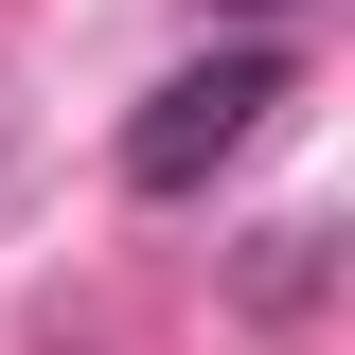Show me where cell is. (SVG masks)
<instances>
[{
	"mask_svg": "<svg viewBox=\"0 0 355 355\" xmlns=\"http://www.w3.org/2000/svg\"><path fill=\"white\" fill-rule=\"evenodd\" d=\"M266 107H284V53H214V71L142 89V125H125V196H196L214 160H249Z\"/></svg>",
	"mask_w": 355,
	"mask_h": 355,
	"instance_id": "cell-1",
	"label": "cell"
}]
</instances>
